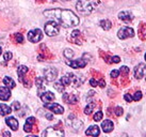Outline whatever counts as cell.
<instances>
[{"mask_svg":"<svg viewBox=\"0 0 146 137\" xmlns=\"http://www.w3.org/2000/svg\"><path fill=\"white\" fill-rule=\"evenodd\" d=\"M44 15L48 18H51L57 21L65 28L75 27L79 24V17L70 10H63V9H51L44 11Z\"/></svg>","mask_w":146,"mask_h":137,"instance_id":"6da1fadb","label":"cell"},{"mask_svg":"<svg viewBox=\"0 0 146 137\" xmlns=\"http://www.w3.org/2000/svg\"><path fill=\"white\" fill-rule=\"evenodd\" d=\"M97 4V0H78L76 9L79 13H81L83 15H88V14H91L96 9Z\"/></svg>","mask_w":146,"mask_h":137,"instance_id":"7a4b0ae2","label":"cell"},{"mask_svg":"<svg viewBox=\"0 0 146 137\" xmlns=\"http://www.w3.org/2000/svg\"><path fill=\"white\" fill-rule=\"evenodd\" d=\"M60 31V28H59V24L54 20H51V21H48L45 25V32L48 36H57Z\"/></svg>","mask_w":146,"mask_h":137,"instance_id":"3957f363","label":"cell"},{"mask_svg":"<svg viewBox=\"0 0 146 137\" xmlns=\"http://www.w3.org/2000/svg\"><path fill=\"white\" fill-rule=\"evenodd\" d=\"M43 39V32L41 29H33L28 33V40L32 43H37Z\"/></svg>","mask_w":146,"mask_h":137,"instance_id":"277c9868","label":"cell"},{"mask_svg":"<svg viewBox=\"0 0 146 137\" xmlns=\"http://www.w3.org/2000/svg\"><path fill=\"white\" fill-rule=\"evenodd\" d=\"M134 36V31L132 28L130 27H123L118 30L117 36L121 39V40H125V39H128V38H132Z\"/></svg>","mask_w":146,"mask_h":137,"instance_id":"5b68a950","label":"cell"},{"mask_svg":"<svg viewBox=\"0 0 146 137\" xmlns=\"http://www.w3.org/2000/svg\"><path fill=\"white\" fill-rule=\"evenodd\" d=\"M66 123H67L68 126H70L72 129L76 130V131L80 130L82 126H83V123H82L79 119H77V118L75 117L74 115H70V116H69L68 119H67V121H66Z\"/></svg>","mask_w":146,"mask_h":137,"instance_id":"8992f818","label":"cell"},{"mask_svg":"<svg viewBox=\"0 0 146 137\" xmlns=\"http://www.w3.org/2000/svg\"><path fill=\"white\" fill-rule=\"evenodd\" d=\"M43 136L47 137H63L64 136V132L62 130L54 129V128H48L46 129V131H44Z\"/></svg>","mask_w":146,"mask_h":137,"instance_id":"52a82bcc","label":"cell"},{"mask_svg":"<svg viewBox=\"0 0 146 137\" xmlns=\"http://www.w3.org/2000/svg\"><path fill=\"white\" fill-rule=\"evenodd\" d=\"M45 107L49 109L50 111L58 113V115H61V113H64V108L60 104H58V103H50V102L49 103H45Z\"/></svg>","mask_w":146,"mask_h":137,"instance_id":"ba28073f","label":"cell"},{"mask_svg":"<svg viewBox=\"0 0 146 137\" xmlns=\"http://www.w3.org/2000/svg\"><path fill=\"white\" fill-rule=\"evenodd\" d=\"M45 79L47 81H53L58 76V70L56 68H48L44 71Z\"/></svg>","mask_w":146,"mask_h":137,"instance_id":"9c48e42d","label":"cell"},{"mask_svg":"<svg viewBox=\"0 0 146 137\" xmlns=\"http://www.w3.org/2000/svg\"><path fill=\"white\" fill-rule=\"evenodd\" d=\"M146 76V64L145 63H140L134 68V77L137 79H141Z\"/></svg>","mask_w":146,"mask_h":137,"instance_id":"30bf717a","label":"cell"},{"mask_svg":"<svg viewBox=\"0 0 146 137\" xmlns=\"http://www.w3.org/2000/svg\"><path fill=\"white\" fill-rule=\"evenodd\" d=\"M66 64L69 65L70 68H82L86 65V60H84L83 58L77 59V60H67Z\"/></svg>","mask_w":146,"mask_h":137,"instance_id":"8fae6325","label":"cell"},{"mask_svg":"<svg viewBox=\"0 0 146 137\" xmlns=\"http://www.w3.org/2000/svg\"><path fill=\"white\" fill-rule=\"evenodd\" d=\"M11 97V90L7 86L0 87V100L1 101H8Z\"/></svg>","mask_w":146,"mask_h":137,"instance_id":"7c38bea8","label":"cell"},{"mask_svg":"<svg viewBox=\"0 0 146 137\" xmlns=\"http://www.w3.org/2000/svg\"><path fill=\"white\" fill-rule=\"evenodd\" d=\"M5 123L8 125L9 128L13 131H16L18 129V121L15 119L14 117H9L5 119Z\"/></svg>","mask_w":146,"mask_h":137,"instance_id":"4fadbf2b","label":"cell"},{"mask_svg":"<svg viewBox=\"0 0 146 137\" xmlns=\"http://www.w3.org/2000/svg\"><path fill=\"white\" fill-rule=\"evenodd\" d=\"M102 129L105 133H110L114 129V124L111 120H105L102 123Z\"/></svg>","mask_w":146,"mask_h":137,"instance_id":"5bb4252c","label":"cell"},{"mask_svg":"<svg viewBox=\"0 0 146 137\" xmlns=\"http://www.w3.org/2000/svg\"><path fill=\"white\" fill-rule=\"evenodd\" d=\"M85 134L88 136H98L100 134V130H99L97 125H92L85 131Z\"/></svg>","mask_w":146,"mask_h":137,"instance_id":"9a60e30c","label":"cell"},{"mask_svg":"<svg viewBox=\"0 0 146 137\" xmlns=\"http://www.w3.org/2000/svg\"><path fill=\"white\" fill-rule=\"evenodd\" d=\"M40 97H41V100L44 103H49V102H51L54 100V95H53L52 92H49V91H47V92H43L40 94Z\"/></svg>","mask_w":146,"mask_h":137,"instance_id":"2e32d148","label":"cell"},{"mask_svg":"<svg viewBox=\"0 0 146 137\" xmlns=\"http://www.w3.org/2000/svg\"><path fill=\"white\" fill-rule=\"evenodd\" d=\"M118 18L124 21H129V20L133 19V15L129 12V11H123L118 14Z\"/></svg>","mask_w":146,"mask_h":137,"instance_id":"e0dca14e","label":"cell"},{"mask_svg":"<svg viewBox=\"0 0 146 137\" xmlns=\"http://www.w3.org/2000/svg\"><path fill=\"white\" fill-rule=\"evenodd\" d=\"M63 100H64L66 103H68V104H76L78 101L77 97H76L75 94H68V93H64Z\"/></svg>","mask_w":146,"mask_h":137,"instance_id":"ac0fdd59","label":"cell"},{"mask_svg":"<svg viewBox=\"0 0 146 137\" xmlns=\"http://www.w3.org/2000/svg\"><path fill=\"white\" fill-rule=\"evenodd\" d=\"M34 122H35V118H33V117L28 118V119L26 120V123H25V125H24L25 132H31V131H32V125Z\"/></svg>","mask_w":146,"mask_h":137,"instance_id":"d6986e66","label":"cell"},{"mask_svg":"<svg viewBox=\"0 0 146 137\" xmlns=\"http://www.w3.org/2000/svg\"><path fill=\"white\" fill-rule=\"evenodd\" d=\"M12 113V108L8 106L7 104H0V115L1 116H7V115H10Z\"/></svg>","mask_w":146,"mask_h":137,"instance_id":"ffe728a7","label":"cell"},{"mask_svg":"<svg viewBox=\"0 0 146 137\" xmlns=\"http://www.w3.org/2000/svg\"><path fill=\"white\" fill-rule=\"evenodd\" d=\"M27 72H28V68H27V66H25V65H21L19 68H17V75H18L19 81H21V83H23V77H24V75Z\"/></svg>","mask_w":146,"mask_h":137,"instance_id":"44dd1931","label":"cell"},{"mask_svg":"<svg viewBox=\"0 0 146 137\" xmlns=\"http://www.w3.org/2000/svg\"><path fill=\"white\" fill-rule=\"evenodd\" d=\"M3 84L7 87H9L10 89H13V88H15V81H13L11 77H9V76H7V77H4L3 78Z\"/></svg>","mask_w":146,"mask_h":137,"instance_id":"7402d4cb","label":"cell"},{"mask_svg":"<svg viewBox=\"0 0 146 137\" xmlns=\"http://www.w3.org/2000/svg\"><path fill=\"white\" fill-rule=\"evenodd\" d=\"M72 73H69V74H67V75H65V76H63L60 79V81H61L62 84L64 86H68L70 85V83H72Z\"/></svg>","mask_w":146,"mask_h":137,"instance_id":"603a6c76","label":"cell"},{"mask_svg":"<svg viewBox=\"0 0 146 137\" xmlns=\"http://www.w3.org/2000/svg\"><path fill=\"white\" fill-rule=\"evenodd\" d=\"M100 26H102V29H105V30H110L111 29V26H112V24H111V21H110L109 19H104L100 21Z\"/></svg>","mask_w":146,"mask_h":137,"instance_id":"cb8c5ba5","label":"cell"},{"mask_svg":"<svg viewBox=\"0 0 146 137\" xmlns=\"http://www.w3.org/2000/svg\"><path fill=\"white\" fill-rule=\"evenodd\" d=\"M95 103H89L88 104V106L84 108V113L85 115H90V113H92V111L94 110V108H95Z\"/></svg>","mask_w":146,"mask_h":137,"instance_id":"d4e9b609","label":"cell"},{"mask_svg":"<svg viewBox=\"0 0 146 137\" xmlns=\"http://www.w3.org/2000/svg\"><path fill=\"white\" fill-rule=\"evenodd\" d=\"M102 117H104V113H102V110H98V111H96V113L94 115V121H100L102 120Z\"/></svg>","mask_w":146,"mask_h":137,"instance_id":"484cf974","label":"cell"},{"mask_svg":"<svg viewBox=\"0 0 146 137\" xmlns=\"http://www.w3.org/2000/svg\"><path fill=\"white\" fill-rule=\"evenodd\" d=\"M74 55H75V54H74V52L72 50V49L66 48V49L64 50V56L66 57L67 59H72V58L74 57Z\"/></svg>","mask_w":146,"mask_h":137,"instance_id":"4316f807","label":"cell"},{"mask_svg":"<svg viewBox=\"0 0 146 137\" xmlns=\"http://www.w3.org/2000/svg\"><path fill=\"white\" fill-rule=\"evenodd\" d=\"M54 88L57 89V90L59 91V92H62V91H64L65 86L63 85V84H62L61 81H59L58 83H56V84H54Z\"/></svg>","mask_w":146,"mask_h":137,"instance_id":"83f0119b","label":"cell"},{"mask_svg":"<svg viewBox=\"0 0 146 137\" xmlns=\"http://www.w3.org/2000/svg\"><path fill=\"white\" fill-rule=\"evenodd\" d=\"M35 84H36L37 88H41V87H44V79L42 77H37L36 81H35Z\"/></svg>","mask_w":146,"mask_h":137,"instance_id":"f1b7e54d","label":"cell"},{"mask_svg":"<svg viewBox=\"0 0 146 137\" xmlns=\"http://www.w3.org/2000/svg\"><path fill=\"white\" fill-rule=\"evenodd\" d=\"M141 99H142V92L141 91H137V92L134 93L133 97H132V100H134V101H139Z\"/></svg>","mask_w":146,"mask_h":137,"instance_id":"f546056e","label":"cell"},{"mask_svg":"<svg viewBox=\"0 0 146 137\" xmlns=\"http://www.w3.org/2000/svg\"><path fill=\"white\" fill-rule=\"evenodd\" d=\"M15 39H16L17 43H24V36H21V33H16L15 34Z\"/></svg>","mask_w":146,"mask_h":137,"instance_id":"4dcf8cb0","label":"cell"},{"mask_svg":"<svg viewBox=\"0 0 146 137\" xmlns=\"http://www.w3.org/2000/svg\"><path fill=\"white\" fill-rule=\"evenodd\" d=\"M114 113H115V115H116L117 117H119V116L123 115V108L119 107V106H117V107H115V109H114Z\"/></svg>","mask_w":146,"mask_h":137,"instance_id":"1f68e13d","label":"cell"},{"mask_svg":"<svg viewBox=\"0 0 146 137\" xmlns=\"http://www.w3.org/2000/svg\"><path fill=\"white\" fill-rule=\"evenodd\" d=\"M12 57H13L12 52H7L5 54H4V60H7V61L11 60V59H12Z\"/></svg>","mask_w":146,"mask_h":137,"instance_id":"d6a6232c","label":"cell"},{"mask_svg":"<svg viewBox=\"0 0 146 137\" xmlns=\"http://www.w3.org/2000/svg\"><path fill=\"white\" fill-rule=\"evenodd\" d=\"M118 75H119V71L118 70H113L111 72V77L112 78H116V77H118Z\"/></svg>","mask_w":146,"mask_h":137,"instance_id":"836d02e7","label":"cell"},{"mask_svg":"<svg viewBox=\"0 0 146 137\" xmlns=\"http://www.w3.org/2000/svg\"><path fill=\"white\" fill-rule=\"evenodd\" d=\"M119 73H125V74H128L129 73V68L127 66H122L121 70H119Z\"/></svg>","mask_w":146,"mask_h":137,"instance_id":"e575fe53","label":"cell"},{"mask_svg":"<svg viewBox=\"0 0 146 137\" xmlns=\"http://www.w3.org/2000/svg\"><path fill=\"white\" fill-rule=\"evenodd\" d=\"M13 108L15 109V110H18V109L21 108V104H19V102H14V103H13Z\"/></svg>","mask_w":146,"mask_h":137,"instance_id":"d590c367","label":"cell"},{"mask_svg":"<svg viewBox=\"0 0 146 137\" xmlns=\"http://www.w3.org/2000/svg\"><path fill=\"white\" fill-rule=\"evenodd\" d=\"M90 85L92 86V87H96V86H98V81H95L94 78H92V79L90 81Z\"/></svg>","mask_w":146,"mask_h":137,"instance_id":"8d00e7d4","label":"cell"},{"mask_svg":"<svg viewBox=\"0 0 146 137\" xmlns=\"http://www.w3.org/2000/svg\"><path fill=\"white\" fill-rule=\"evenodd\" d=\"M111 60H112V62H114V63H118L119 60H121V58H119L118 56H114L111 58Z\"/></svg>","mask_w":146,"mask_h":137,"instance_id":"74e56055","label":"cell"},{"mask_svg":"<svg viewBox=\"0 0 146 137\" xmlns=\"http://www.w3.org/2000/svg\"><path fill=\"white\" fill-rule=\"evenodd\" d=\"M124 99H125L126 101L127 102H131L132 101V97H131V95H130V94H128V93H127V94H125V95H124Z\"/></svg>","mask_w":146,"mask_h":137,"instance_id":"f35d334b","label":"cell"},{"mask_svg":"<svg viewBox=\"0 0 146 137\" xmlns=\"http://www.w3.org/2000/svg\"><path fill=\"white\" fill-rule=\"evenodd\" d=\"M79 36H80V31H79V30H75V31H73V33H72V36H73V38H78Z\"/></svg>","mask_w":146,"mask_h":137,"instance_id":"ab89813d","label":"cell"},{"mask_svg":"<svg viewBox=\"0 0 146 137\" xmlns=\"http://www.w3.org/2000/svg\"><path fill=\"white\" fill-rule=\"evenodd\" d=\"M45 117L47 118L48 120H52L53 119V116L51 115V113H46V115H45Z\"/></svg>","mask_w":146,"mask_h":137,"instance_id":"60d3db41","label":"cell"},{"mask_svg":"<svg viewBox=\"0 0 146 137\" xmlns=\"http://www.w3.org/2000/svg\"><path fill=\"white\" fill-rule=\"evenodd\" d=\"M98 85L100 86V87H105L106 86V83L104 79H100V81H98Z\"/></svg>","mask_w":146,"mask_h":137,"instance_id":"b9f144b4","label":"cell"},{"mask_svg":"<svg viewBox=\"0 0 146 137\" xmlns=\"http://www.w3.org/2000/svg\"><path fill=\"white\" fill-rule=\"evenodd\" d=\"M2 135H3V136H11L10 132H7V131H5V132H3V133H2Z\"/></svg>","mask_w":146,"mask_h":137,"instance_id":"7bdbcfd3","label":"cell"},{"mask_svg":"<svg viewBox=\"0 0 146 137\" xmlns=\"http://www.w3.org/2000/svg\"><path fill=\"white\" fill-rule=\"evenodd\" d=\"M1 52H2V49H1V47H0V55H1Z\"/></svg>","mask_w":146,"mask_h":137,"instance_id":"ee69618b","label":"cell"},{"mask_svg":"<svg viewBox=\"0 0 146 137\" xmlns=\"http://www.w3.org/2000/svg\"><path fill=\"white\" fill-rule=\"evenodd\" d=\"M63 1H69V0H63Z\"/></svg>","mask_w":146,"mask_h":137,"instance_id":"f6af8a7d","label":"cell"},{"mask_svg":"<svg viewBox=\"0 0 146 137\" xmlns=\"http://www.w3.org/2000/svg\"><path fill=\"white\" fill-rule=\"evenodd\" d=\"M145 60H146V54H145Z\"/></svg>","mask_w":146,"mask_h":137,"instance_id":"bcb514c9","label":"cell"}]
</instances>
